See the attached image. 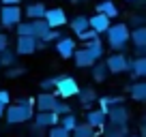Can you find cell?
I'll return each mask as SVG.
<instances>
[{"instance_id":"6da1fadb","label":"cell","mask_w":146,"mask_h":137,"mask_svg":"<svg viewBox=\"0 0 146 137\" xmlns=\"http://www.w3.org/2000/svg\"><path fill=\"white\" fill-rule=\"evenodd\" d=\"M32 105H35V101H32V99H19L17 103H13V105H7V107H5V114H2V118H5L9 124H22V122H28V120H32V116H35V111H32Z\"/></svg>"},{"instance_id":"7a4b0ae2","label":"cell","mask_w":146,"mask_h":137,"mask_svg":"<svg viewBox=\"0 0 146 137\" xmlns=\"http://www.w3.org/2000/svg\"><path fill=\"white\" fill-rule=\"evenodd\" d=\"M105 32H108V45L114 51H125V47L129 43V26L127 24H114Z\"/></svg>"},{"instance_id":"3957f363","label":"cell","mask_w":146,"mask_h":137,"mask_svg":"<svg viewBox=\"0 0 146 137\" xmlns=\"http://www.w3.org/2000/svg\"><path fill=\"white\" fill-rule=\"evenodd\" d=\"M80 86L78 82L69 75H62V77H56V88H54V94L60 96V99H71V96H78Z\"/></svg>"},{"instance_id":"277c9868","label":"cell","mask_w":146,"mask_h":137,"mask_svg":"<svg viewBox=\"0 0 146 137\" xmlns=\"http://www.w3.org/2000/svg\"><path fill=\"white\" fill-rule=\"evenodd\" d=\"M22 22V9L19 5L0 7V28H15Z\"/></svg>"},{"instance_id":"5b68a950","label":"cell","mask_w":146,"mask_h":137,"mask_svg":"<svg viewBox=\"0 0 146 137\" xmlns=\"http://www.w3.org/2000/svg\"><path fill=\"white\" fill-rule=\"evenodd\" d=\"M105 118L110 120L112 126H118V128H127V122H129V109L125 105H114L110 107V111L105 114Z\"/></svg>"},{"instance_id":"8992f818","label":"cell","mask_w":146,"mask_h":137,"mask_svg":"<svg viewBox=\"0 0 146 137\" xmlns=\"http://www.w3.org/2000/svg\"><path fill=\"white\" fill-rule=\"evenodd\" d=\"M129 62H131V58L127 60V56L123 51H116L105 60V68H108V73L116 75V73H123V71H129Z\"/></svg>"},{"instance_id":"52a82bcc","label":"cell","mask_w":146,"mask_h":137,"mask_svg":"<svg viewBox=\"0 0 146 137\" xmlns=\"http://www.w3.org/2000/svg\"><path fill=\"white\" fill-rule=\"evenodd\" d=\"M45 24L52 28V30H58L67 24V13H64L60 7H54V9H45V15H43Z\"/></svg>"},{"instance_id":"ba28073f","label":"cell","mask_w":146,"mask_h":137,"mask_svg":"<svg viewBox=\"0 0 146 137\" xmlns=\"http://www.w3.org/2000/svg\"><path fill=\"white\" fill-rule=\"evenodd\" d=\"M56 103H58V96L54 92H41V94L35 99L36 111H54Z\"/></svg>"},{"instance_id":"9c48e42d","label":"cell","mask_w":146,"mask_h":137,"mask_svg":"<svg viewBox=\"0 0 146 137\" xmlns=\"http://www.w3.org/2000/svg\"><path fill=\"white\" fill-rule=\"evenodd\" d=\"M32 120H35L36 128H52V126L58 124V116H56L54 111H36V114L32 116Z\"/></svg>"},{"instance_id":"30bf717a","label":"cell","mask_w":146,"mask_h":137,"mask_svg":"<svg viewBox=\"0 0 146 137\" xmlns=\"http://www.w3.org/2000/svg\"><path fill=\"white\" fill-rule=\"evenodd\" d=\"M36 51V39L32 37H17V43H15V54L19 56H30Z\"/></svg>"},{"instance_id":"8fae6325","label":"cell","mask_w":146,"mask_h":137,"mask_svg":"<svg viewBox=\"0 0 146 137\" xmlns=\"http://www.w3.org/2000/svg\"><path fill=\"white\" fill-rule=\"evenodd\" d=\"M54 49H56V54H58L60 58H71V56H73V49H75V41H73L71 37H62V39H58V41H56Z\"/></svg>"},{"instance_id":"7c38bea8","label":"cell","mask_w":146,"mask_h":137,"mask_svg":"<svg viewBox=\"0 0 146 137\" xmlns=\"http://www.w3.org/2000/svg\"><path fill=\"white\" fill-rule=\"evenodd\" d=\"M73 62H75V67L78 68H88L95 64V60L90 58V54L86 51V47H78V49H73Z\"/></svg>"},{"instance_id":"4fadbf2b","label":"cell","mask_w":146,"mask_h":137,"mask_svg":"<svg viewBox=\"0 0 146 137\" xmlns=\"http://www.w3.org/2000/svg\"><path fill=\"white\" fill-rule=\"evenodd\" d=\"M50 30H52V28L45 24V19H30V34H32V39L43 41V39H45V34H47Z\"/></svg>"},{"instance_id":"5bb4252c","label":"cell","mask_w":146,"mask_h":137,"mask_svg":"<svg viewBox=\"0 0 146 137\" xmlns=\"http://www.w3.org/2000/svg\"><path fill=\"white\" fill-rule=\"evenodd\" d=\"M105 122H108V118H105V114L101 109H90L86 114V124L90 128H95V131H97V128H103Z\"/></svg>"},{"instance_id":"9a60e30c","label":"cell","mask_w":146,"mask_h":137,"mask_svg":"<svg viewBox=\"0 0 146 137\" xmlns=\"http://www.w3.org/2000/svg\"><path fill=\"white\" fill-rule=\"evenodd\" d=\"M110 26H112V24H110V17H105V15H101V13H97V15H92V17H88V28H92L97 34L105 32Z\"/></svg>"},{"instance_id":"2e32d148","label":"cell","mask_w":146,"mask_h":137,"mask_svg":"<svg viewBox=\"0 0 146 137\" xmlns=\"http://www.w3.org/2000/svg\"><path fill=\"white\" fill-rule=\"evenodd\" d=\"M97 13H101V15H105V17H118V7L112 2V0H101L99 5H97Z\"/></svg>"},{"instance_id":"e0dca14e","label":"cell","mask_w":146,"mask_h":137,"mask_svg":"<svg viewBox=\"0 0 146 137\" xmlns=\"http://www.w3.org/2000/svg\"><path fill=\"white\" fill-rule=\"evenodd\" d=\"M84 47H86V51L90 54V58L95 60V62L101 58V56H103V43H101L99 37L92 39V41H86V45H84Z\"/></svg>"},{"instance_id":"ac0fdd59","label":"cell","mask_w":146,"mask_h":137,"mask_svg":"<svg viewBox=\"0 0 146 137\" xmlns=\"http://www.w3.org/2000/svg\"><path fill=\"white\" fill-rule=\"evenodd\" d=\"M78 96H80V105H82V107H86V109H88V107H90L92 103L97 101V92H95V88H90V86H88V88H84V90L80 88Z\"/></svg>"},{"instance_id":"d6986e66","label":"cell","mask_w":146,"mask_h":137,"mask_svg":"<svg viewBox=\"0 0 146 137\" xmlns=\"http://www.w3.org/2000/svg\"><path fill=\"white\" fill-rule=\"evenodd\" d=\"M129 94H131L133 101H137V103H142V101H146V82H135L129 86Z\"/></svg>"},{"instance_id":"ffe728a7","label":"cell","mask_w":146,"mask_h":137,"mask_svg":"<svg viewBox=\"0 0 146 137\" xmlns=\"http://www.w3.org/2000/svg\"><path fill=\"white\" fill-rule=\"evenodd\" d=\"M45 9H47V7L43 5V2H30V5L26 7V17H30V19H43Z\"/></svg>"},{"instance_id":"44dd1931","label":"cell","mask_w":146,"mask_h":137,"mask_svg":"<svg viewBox=\"0 0 146 137\" xmlns=\"http://www.w3.org/2000/svg\"><path fill=\"white\" fill-rule=\"evenodd\" d=\"M129 39H131V43H133L135 47H144V45H146V26L129 30Z\"/></svg>"},{"instance_id":"7402d4cb","label":"cell","mask_w":146,"mask_h":137,"mask_svg":"<svg viewBox=\"0 0 146 137\" xmlns=\"http://www.w3.org/2000/svg\"><path fill=\"white\" fill-rule=\"evenodd\" d=\"M58 124L64 128V131H69V133H71L73 128L78 126V118H75V114H73V111H69V114L58 116Z\"/></svg>"},{"instance_id":"603a6c76","label":"cell","mask_w":146,"mask_h":137,"mask_svg":"<svg viewBox=\"0 0 146 137\" xmlns=\"http://www.w3.org/2000/svg\"><path fill=\"white\" fill-rule=\"evenodd\" d=\"M129 71H131L135 77H144L146 75V58H135L129 62Z\"/></svg>"},{"instance_id":"cb8c5ba5","label":"cell","mask_w":146,"mask_h":137,"mask_svg":"<svg viewBox=\"0 0 146 137\" xmlns=\"http://www.w3.org/2000/svg\"><path fill=\"white\" fill-rule=\"evenodd\" d=\"M69 26H71V30L75 32V34H80V32H84L88 28V17L86 15H78V17H73L71 22H69Z\"/></svg>"},{"instance_id":"d4e9b609","label":"cell","mask_w":146,"mask_h":137,"mask_svg":"<svg viewBox=\"0 0 146 137\" xmlns=\"http://www.w3.org/2000/svg\"><path fill=\"white\" fill-rule=\"evenodd\" d=\"M71 137H97V135H95V128H90L86 122L84 124L78 122V126L71 131Z\"/></svg>"},{"instance_id":"484cf974","label":"cell","mask_w":146,"mask_h":137,"mask_svg":"<svg viewBox=\"0 0 146 137\" xmlns=\"http://www.w3.org/2000/svg\"><path fill=\"white\" fill-rule=\"evenodd\" d=\"M15 60H17V54H15V51H11L9 47L0 51V67H13Z\"/></svg>"},{"instance_id":"4316f807","label":"cell","mask_w":146,"mask_h":137,"mask_svg":"<svg viewBox=\"0 0 146 137\" xmlns=\"http://www.w3.org/2000/svg\"><path fill=\"white\" fill-rule=\"evenodd\" d=\"M92 79H95V82H105V77H108V68H105V62H95L92 64Z\"/></svg>"},{"instance_id":"83f0119b","label":"cell","mask_w":146,"mask_h":137,"mask_svg":"<svg viewBox=\"0 0 146 137\" xmlns=\"http://www.w3.org/2000/svg\"><path fill=\"white\" fill-rule=\"evenodd\" d=\"M103 137H127V128H118V126H112V124H110V126L105 128Z\"/></svg>"},{"instance_id":"f1b7e54d","label":"cell","mask_w":146,"mask_h":137,"mask_svg":"<svg viewBox=\"0 0 146 137\" xmlns=\"http://www.w3.org/2000/svg\"><path fill=\"white\" fill-rule=\"evenodd\" d=\"M39 88H41V92H54V88H56V77H45L41 84H39Z\"/></svg>"},{"instance_id":"f546056e","label":"cell","mask_w":146,"mask_h":137,"mask_svg":"<svg viewBox=\"0 0 146 137\" xmlns=\"http://www.w3.org/2000/svg\"><path fill=\"white\" fill-rule=\"evenodd\" d=\"M50 137H71V133L64 131L60 124H56V126H52V128H50Z\"/></svg>"},{"instance_id":"4dcf8cb0","label":"cell","mask_w":146,"mask_h":137,"mask_svg":"<svg viewBox=\"0 0 146 137\" xmlns=\"http://www.w3.org/2000/svg\"><path fill=\"white\" fill-rule=\"evenodd\" d=\"M97 37H99V34H97L92 28H86L84 32H80V34H78V39H82V41H92V39H97Z\"/></svg>"},{"instance_id":"1f68e13d","label":"cell","mask_w":146,"mask_h":137,"mask_svg":"<svg viewBox=\"0 0 146 137\" xmlns=\"http://www.w3.org/2000/svg\"><path fill=\"white\" fill-rule=\"evenodd\" d=\"M69 111H71V107H69L67 103H60V99H58V103H56V107H54V114L62 116V114H69Z\"/></svg>"},{"instance_id":"d6a6232c","label":"cell","mask_w":146,"mask_h":137,"mask_svg":"<svg viewBox=\"0 0 146 137\" xmlns=\"http://www.w3.org/2000/svg\"><path fill=\"white\" fill-rule=\"evenodd\" d=\"M144 22H146L144 15H140V13L131 15V26H133V28H142V26H144Z\"/></svg>"},{"instance_id":"836d02e7","label":"cell","mask_w":146,"mask_h":137,"mask_svg":"<svg viewBox=\"0 0 146 137\" xmlns=\"http://www.w3.org/2000/svg\"><path fill=\"white\" fill-rule=\"evenodd\" d=\"M11 105V94L7 90H0V107H7Z\"/></svg>"},{"instance_id":"e575fe53","label":"cell","mask_w":146,"mask_h":137,"mask_svg":"<svg viewBox=\"0 0 146 137\" xmlns=\"http://www.w3.org/2000/svg\"><path fill=\"white\" fill-rule=\"evenodd\" d=\"M7 47H9V34H5V32L0 30V51L7 49Z\"/></svg>"},{"instance_id":"d590c367","label":"cell","mask_w":146,"mask_h":137,"mask_svg":"<svg viewBox=\"0 0 146 137\" xmlns=\"http://www.w3.org/2000/svg\"><path fill=\"white\" fill-rule=\"evenodd\" d=\"M133 54H135V58H146V45L144 47H135Z\"/></svg>"},{"instance_id":"8d00e7d4","label":"cell","mask_w":146,"mask_h":137,"mask_svg":"<svg viewBox=\"0 0 146 137\" xmlns=\"http://www.w3.org/2000/svg\"><path fill=\"white\" fill-rule=\"evenodd\" d=\"M13 5H19V0H0V7H13Z\"/></svg>"},{"instance_id":"74e56055","label":"cell","mask_w":146,"mask_h":137,"mask_svg":"<svg viewBox=\"0 0 146 137\" xmlns=\"http://www.w3.org/2000/svg\"><path fill=\"white\" fill-rule=\"evenodd\" d=\"M69 2H86V0H69Z\"/></svg>"},{"instance_id":"f35d334b","label":"cell","mask_w":146,"mask_h":137,"mask_svg":"<svg viewBox=\"0 0 146 137\" xmlns=\"http://www.w3.org/2000/svg\"><path fill=\"white\" fill-rule=\"evenodd\" d=\"M2 114H5V107H0V118H2Z\"/></svg>"},{"instance_id":"ab89813d","label":"cell","mask_w":146,"mask_h":137,"mask_svg":"<svg viewBox=\"0 0 146 137\" xmlns=\"http://www.w3.org/2000/svg\"><path fill=\"white\" fill-rule=\"evenodd\" d=\"M127 2H135V0H127Z\"/></svg>"},{"instance_id":"60d3db41","label":"cell","mask_w":146,"mask_h":137,"mask_svg":"<svg viewBox=\"0 0 146 137\" xmlns=\"http://www.w3.org/2000/svg\"><path fill=\"white\" fill-rule=\"evenodd\" d=\"M131 137H140V135H131Z\"/></svg>"},{"instance_id":"b9f144b4","label":"cell","mask_w":146,"mask_h":137,"mask_svg":"<svg viewBox=\"0 0 146 137\" xmlns=\"http://www.w3.org/2000/svg\"><path fill=\"white\" fill-rule=\"evenodd\" d=\"M0 30H2V28H0Z\"/></svg>"}]
</instances>
